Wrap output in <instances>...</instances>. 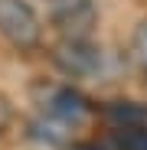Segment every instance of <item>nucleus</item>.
I'll use <instances>...</instances> for the list:
<instances>
[{"label":"nucleus","instance_id":"1","mask_svg":"<svg viewBox=\"0 0 147 150\" xmlns=\"http://www.w3.org/2000/svg\"><path fill=\"white\" fill-rule=\"evenodd\" d=\"M0 36L13 49H36L43 39V23L26 0H0Z\"/></svg>","mask_w":147,"mask_h":150},{"label":"nucleus","instance_id":"2","mask_svg":"<svg viewBox=\"0 0 147 150\" xmlns=\"http://www.w3.org/2000/svg\"><path fill=\"white\" fill-rule=\"evenodd\" d=\"M49 59L69 79H88L102 69V49L88 42V36H62L49 49Z\"/></svg>","mask_w":147,"mask_h":150},{"label":"nucleus","instance_id":"3","mask_svg":"<svg viewBox=\"0 0 147 150\" xmlns=\"http://www.w3.org/2000/svg\"><path fill=\"white\" fill-rule=\"evenodd\" d=\"M49 20L62 36H92L98 26L95 0H49Z\"/></svg>","mask_w":147,"mask_h":150},{"label":"nucleus","instance_id":"4","mask_svg":"<svg viewBox=\"0 0 147 150\" xmlns=\"http://www.w3.org/2000/svg\"><path fill=\"white\" fill-rule=\"evenodd\" d=\"M43 108H46V114L53 117V121H59V124H82L85 117H88V101L79 95V91H72V88H49V95H46V101H43Z\"/></svg>","mask_w":147,"mask_h":150},{"label":"nucleus","instance_id":"5","mask_svg":"<svg viewBox=\"0 0 147 150\" xmlns=\"http://www.w3.org/2000/svg\"><path fill=\"white\" fill-rule=\"evenodd\" d=\"M105 117L114 127H147V105L137 101H111L105 108Z\"/></svg>","mask_w":147,"mask_h":150},{"label":"nucleus","instance_id":"6","mask_svg":"<svg viewBox=\"0 0 147 150\" xmlns=\"http://www.w3.org/2000/svg\"><path fill=\"white\" fill-rule=\"evenodd\" d=\"M118 150H147V127H114Z\"/></svg>","mask_w":147,"mask_h":150},{"label":"nucleus","instance_id":"7","mask_svg":"<svg viewBox=\"0 0 147 150\" xmlns=\"http://www.w3.org/2000/svg\"><path fill=\"white\" fill-rule=\"evenodd\" d=\"M131 52H134V62L141 69V75L147 79V23L134 30V39H131Z\"/></svg>","mask_w":147,"mask_h":150},{"label":"nucleus","instance_id":"8","mask_svg":"<svg viewBox=\"0 0 147 150\" xmlns=\"http://www.w3.org/2000/svg\"><path fill=\"white\" fill-rule=\"evenodd\" d=\"M10 121H13V105H10V98L0 91V134L10 127Z\"/></svg>","mask_w":147,"mask_h":150},{"label":"nucleus","instance_id":"9","mask_svg":"<svg viewBox=\"0 0 147 150\" xmlns=\"http://www.w3.org/2000/svg\"><path fill=\"white\" fill-rule=\"evenodd\" d=\"M75 150H108V147H102V144H75Z\"/></svg>","mask_w":147,"mask_h":150}]
</instances>
